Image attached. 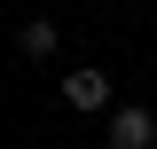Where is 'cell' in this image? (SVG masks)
<instances>
[{
	"label": "cell",
	"instance_id": "cell-1",
	"mask_svg": "<svg viewBox=\"0 0 157 149\" xmlns=\"http://www.w3.org/2000/svg\"><path fill=\"white\" fill-rule=\"evenodd\" d=\"M63 102L71 110H110V71H63Z\"/></svg>",
	"mask_w": 157,
	"mask_h": 149
},
{
	"label": "cell",
	"instance_id": "cell-2",
	"mask_svg": "<svg viewBox=\"0 0 157 149\" xmlns=\"http://www.w3.org/2000/svg\"><path fill=\"white\" fill-rule=\"evenodd\" d=\"M110 141L149 149V141H157V118H149V110H110Z\"/></svg>",
	"mask_w": 157,
	"mask_h": 149
},
{
	"label": "cell",
	"instance_id": "cell-3",
	"mask_svg": "<svg viewBox=\"0 0 157 149\" xmlns=\"http://www.w3.org/2000/svg\"><path fill=\"white\" fill-rule=\"evenodd\" d=\"M16 47H24L32 63H55V47H63V32H55V24H24V32H16Z\"/></svg>",
	"mask_w": 157,
	"mask_h": 149
},
{
	"label": "cell",
	"instance_id": "cell-4",
	"mask_svg": "<svg viewBox=\"0 0 157 149\" xmlns=\"http://www.w3.org/2000/svg\"><path fill=\"white\" fill-rule=\"evenodd\" d=\"M149 71H157V55H149Z\"/></svg>",
	"mask_w": 157,
	"mask_h": 149
}]
</instances>
